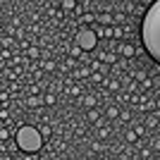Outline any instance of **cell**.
Masks as SVG:
<instances>
[{
  "mask_svg": "<svg viewBox=\"0 0 160 160\" xmlns=\"http://www.w3.org/2000/svg\"><path fill=\"white\" fill-rule=\"evenodd\" d=\"M139 29H141L139 36H141L143 50L148 53V58L155 65H160V0H155V2L148 5Z\"/></svg>",
  "mask_w": 160,
  "mask_h": 160,
  "instance_id": "obj_1",
  "label": "cell"
},
{
  "mask_svg": "<svg viewBox=\"0 0 160 160\" xmlns=\"http://www.w3.org/2000/svg\"><path fill=\"white\" fill-rule=\"evenodd\" d=\"M14 141H17V146H19L22 153H29V155H36L41 148H43V134L36 127H29V124L17 129Z\"/></svg>",
  "mask_w": 160,
  "mask_h": 160,
  "instance_id": "obj_2",
  "label": "cell"
},
{
  "mask_svg": "<svg viewBox=\"0 0 160 160\" xmlns=\"http://www.w3.org/2000/svg\"><path fill=\"white\" fill-rule=\"evenodd\" d=\"M74 46H79L84 53H91V50L98 48V36H96L93 29L81 27L79 31H77V36H74Z\"/></svg>",
  "mask_w": 160,
  "mask_h": 160,
  "instance_id": "obj_3",
  "label": "cell"
},
{
  "mask_svg": "<svg viewBox=\"0 0 160 160\" xmlns=\"http://www.w3.org/2000/svg\"><path fill=\"white\" fill-rule=\"evenodd\" d=\"M117 50L122 53V58H134V55H136V48H134L132 43H120Z\"/></svg>",
  "mask_w": 160,
  "mask_h": 160,
  "instance_id": "obj_4",
  "label": "cell"
},
{
  "mask_svg": "<svg viewBox=\"0 0 160 160\" xmlns=\"http://www.w3.org/2000/svg\"><path fill=\"white\" fill-rule=\"evenodd\" d=\"M93 31H96V36H98V38H112V31H115V29H112V27H100V24H98Z\"/></svg>",
  "mask_w": 160,
  "mask_h": 160,
  "instance_id": "obj_5",
  "label": "cell"
},
{
  "mask_svg": "<svg viewBox=\"0 0 160 160\" xmlns=\"http://www.w3.org/2000/svg\"><path fill=\"white\" fill-rule=\"evenodd\" d=\"M67 53H69V58H74V60H84V58H86V53H84L79 46H72Z\"/></svg>",
  "mask_w": 160,
  "mask_h": 160,
  "instance_id": "obj_6",
  "label": "cell"
},
{
  "mask_svg": "<svg viewBox=\"0 0 160 160\" xmlns=\"http://www.w3.org/2000/svg\"><path fill=\"white\" fill-rule=\"evenodd\" d=\"M27 105H29V108L46 105V98H41V96H29V98H27Z\"/></svg>",
  "mask_w": 160,
  "mask_h": 160,
  "instance_id": "obj_7",
  "label": "cell"
},
{
  "mask_svg": "<svg viewBox=\"0 0 160 160\" xmlns=\"http://www.w3.org/2000/svg\"><path fill=\"white\" fill-rule=\"evenodd\" d=\"M84 105H86V110H93V108L98 105V98H96L93 93H88V96H84Z\"/></svg>",
  "mask_w": 160,
  "mask_h": 160,
  "instance_id": "obj_8",
  "label": "cell"
},
{
  "mask_svg": "<svg viewBox=\"0 0 160 160\" xmlns=\"http://www.w3.org/2000/svg\"><path fill=\"white\" fill-rule=\"evenodd\" d=\"M98 22H100V27H110L115 19H112V14H110V12H103V14L98 17Z\"/></svg>",
  "mask_w": 160,
  "mask_h": 160,
  "instance_id": "obj_9",
  "label": "cell"
},
{
  "mask_svg": "<svg viewBox=\"0 0 160 160\" xmlns=\"http://www.w3.org/2000/svg\"><path fill=\"white\" fill-rule=\"evenodd\" d=\"M105 115L110 117V120H115V117H120V115H122V110H120V108H115V105H108Z\"/></svg>",
  "mask_w": 160,
  "mask_h": 160,
  "instance_id": "obj_10",
  "label": "cell"
},
{
  "mask_svg": "<svg viewBox=\"0 0 160 160\" xmlns=\"http://www.w3.org/2000/svg\"><path fill=\"white\" fill-rule=\"evenodd\" d=\"M103 65H117V53H105V60H103Z\"/></svg>",
  "mask_w": 160,
  "mask_h": 160,
  "instance_id": "obj_11",
  "label": "cell"
},
{
  "mask_svg": "<svg viewBox=\"0 0 160 160\" xmlns=\"http://www.w3.org/2000/svg\"><path fill=\"white\" fill-rule=\"evenodd\" d=\"M72 67H77V60H74V58H69V55H67V60H65V65H62V72H69V69H72Z\"/></svg>",
  "mask_w": 160,
  "mask_h": 160,
  "instance_id": "obj_12",
  "label": "cell"
},
{
  "mask_svg": "<svg viewBox=\"0 0 160 160\" xmlns=\"http://www.w3.org/2000/svg\"><path fill=\"white\" fill-rule=\"evenodd\" d=\"M115 29V31H112V38L115 41H122V38H124V31H127V29H122V27H112Z\"/></svg>",
  "mask_w": 160,
  "mask_h": 160,
  "instance_id": "obj_13",
  "label": "cell"
},
{
  "mask_svg": "<svg viewBox=\"0 0 160 160\" xmlns=\"http://www.w3.org/2000/svg\"><path fill=\"white\" fill-rule=\"evenodd\" d=\"M132 74H134V79H136V81H141V84H143V81L148 79V77H146V69H136V72H132Z\"/></svg>",
  "mask_w": 160,
  "mask_h": 160,
  "instance_id": "obj_14",
  "label": "cell"
},
{
  "mask_svg": "<svg viewBox=\"0 0 160 160\" xmlns=\"http://www.w3.org/2000/svg\"><path fill=\"white\" fill-rule=\"evenodd\" d=\"M127 141L129 143H139V134L134 132V129H127Z\"/></svg>",
  "mask_w": 160,
  "mask_h": 160,
  "instance_id": "obj_15",
  "label": "cell"
},
{
  "mask_svg": "<svg viewBox=\"0 0 160 160\" xmlns=\"http://www.w3.org/2000/svg\"><path fill=\"white\" fill-rule=\"evenodd\" d=\"M77 0H65V2H62V10H67V12H69V10H77Z\"/></svg>",
  "mask_w": 160,
  "mask_h": 160,
  "instance_id": "obj_16",
  "label": "cell"
},
{
  "mask_svg": "<svg viewBox=\"0 0 160 160\" xmlns=\"http://www.w3.org/2000/svg\"><path fill=\"white\" fill-rule=\"evenodd\" d=\"M158 122H160V112H158V115H151L146 124H148V127H158Z\"/></svg>",
  "mask_w": 160,
  "mask_h": 160,
  "instance_id": "obj_17",
  "label": "cell"
},
{
  "mask_svg": "<svg viewBox=\"0 0 160 160\" xmlns=\"http://www.w3.org/2000/svg\"><path fill=\"white\" fill-rule=\"evenodd\" d=\"M81 22H84V27H86V24H93V22H96V14H93V12H86Z\"/></svg>",
  "mask_w": 160,
  "mask_h": 160,
  "instance_id": "obj_18",
  "label": "cell"
},
{
  "mask_svg": "<svg viewBox=\"0 0 160 160\" xmlns=\"http://www.w3.org/2000/svg\"><path fill=\"white\" fill-rule=\"evenodd\" d=\"M7 139H10V127H2V129H0V141L7 143Z\"/></svg>",
  "mask_w": 160,
  "mask_h": 160,
  "instance_id": "obj_19",
  "label": "cell"
},
{
  "mask_svg": "<svg viewBox=\"0 0 160 160\" xmlns=\"http://www.w3.org/2000/svg\"><path fill=\"white\" fill-rule=\"evenodd\" d=\"M112 19H115V27H120L122 22H124V12H115V14H112Z\"/></svg>",
  "mask_w": 160,
  "mask_h": 160,
  "instance_id": "obj_20",
  "label": "cell"
},
{
  "mask_svg": "<svg viewBox=\"0 0 160 160\" xmlns=\"http://www.w3.org/2000/svg\"><path fill=\"white\" fill-rule=\"evenodd\" d=\"M41 134H43V139H46V136H50V132H53V129L48 127V122H43V124H41V129H38Z\"/></svg>",
  "mask_w": 160,
  "mask_h": 160,
  "instance_id": "obj_21",
  "label": "cell"
},
{
  "mask_svg": "<svg viewBox=\"0 0 160 160\" xmlns=\"http://www.w3.org/2000/svg\"><path fill=\"white\" fill-rule=\"evenodd\" d=\"M98 120H100L98 110H88V122H98Z\"/></svg>",
  "mask_w": 160,
  "mask_h": 160,
  "instance_id": "obj_22",
  "label": "cell"
},
{
  "mask_svg": "<svg viewBox=\"0 0 160 160\" xmlns=\"http://www.w3.org/2000/svg\"><path fill=\"white\" fill-rule=\"evenodd\" d=\"M0 120H2V124H5V122H10V110H7V108H2V110H0Z\"/></svg>",
  "mask_w": 160,
  "mask_h": 160,
  "instance_id": "obj_23",
  "label": "cell"
},
{
  "mask_svg": "<svg viewBox=\"0 0 160 160\" xmlns=\"http://www.w3.org/2000/svg\"><path fill=\"white\" fill-rule=\"evenodd\" d=\"M43 98H46V105H55V100H58V98H55V93H46Z\"/></svg>",
  "mask_w": 160,
  "mask_h": 160,
  "instance_id": "obj_24",
  "label": "cell"
},
{
  "mask_svg": "<svg viewBox=\"0 0 160 160\" xmlns=\"http://www.w3.org/2000/svg\"><path fill=\"white\" fill-rule=\"evenodd\" d=\"M91 79H93L96 84H103V74H100V72H93V74H91Z\"/></svg>",
  "mask_w": 160,
  "mask_h": 160,
  "instance_id": "obj_25",
  "label": "cell"
},
{
  "mask_svg": "<svg viewBox=\"0 0 160 160\" xmlns=\"http://www.w3.org/2000/svg\"><path fill=\"white\" fill-rule=\"evenodd\" d=\"M134 132L139 134V136H143V134H146V127H143V124H136V127H134Z\"/></svg>",
  "mask_w": 160,
  "mask_h": 160,
  "instance_id": "obj_26",
  "label": "cell"
},
{
  "mask_svg": "<svg viewBox=\"0 0 160 160\" xmlns=\"http://www.w3.org/2000/svg\"><path fill=\"white\" fill-rule=\"evenodd\" d=\"M5 148H7V151H10V153H12V151H17V148H19V146H17V141H12V143H5Z\"/></svg>",
  "mask_w": 160,
  "mask_h": 160,
  "instance_id": "obj_27",
  "label": "cell"
},
{
  "mask_svg": "<svg viewBox=\"0 0 160 160\" xmlns=\"http://www.w3.org/2000/svg\"><path fill=\"white\" fill-rule=\"evenodd\" d=\"M108 134H110V127H100L98 129V136H108Z\"/></svg>",
  "mask_w": 160,
  "mask_h": 160,
  "instance_id": "obj_28",
  "label": "cell"
},
{
  "mask_svg": "<svg viewBox=\"0 0 160 160\" xmlns=\"http://www.w3.org/2000/svg\"><path fill=\"white\" fill-rule=\"evenodd\" d=\"M29 50V58H38V48H27Z\"/></svg>",
  "mask_w": 160,
  "mask_h": 160,
  "instance_id": "obj_29",
  "label": "cell"
},
{
  "mask_svg": "<svg viewBox=\"0 0 160 160\" xmlns=\"http://www.w3.org/2000/svg\"><path fill=\"white\" fill-rule=\"evenodd\" d=\"M43 67H46L48 72H53V69H55V62H53V60H48V62H46V65H43Z\"/></svg>",
  "mask_w": 160,
  "mask_h": 160,
  "instance_id": "obj_30",
  "label": "cell"
},
{
  "mask_svg": "<svg viewBox=\"0 0 160 160\" xmlns=\"http://www.w3.org/2000/svg\"><path fill=\"white\" fill-rule=\"evenodd\" d=\"M103 148H105V146H103V143H100V141H96V143H93V151H96V153H100V151H103Z\"/></svg>",
  "mask_w": 160,
  "mask_h": 160,
  "instance_id": "obj_31",
  "label": "cell"
},
{
  "mask_svg": "<svg viewBox=\"0 0 160 160\" xmlns=\"http://www.w3.org/2000/svg\"><path fill=\"white\" fill-rule=\"evenodd\" d=\"M120 117H122V120H132V112H129V110H122Z\"/></svg>",
  "mask_w": 160,
  "mask_h": 160,
  "instance_id": "obj_32",
  "label": "cell"
},
{
  "mask_svg": "<svg viewBox=\"0 0 160 160\" xmlns=\"http://www.w3.org/2000/svg\"><path fill=\"white\" fill-rule=\"evenodd\" d=\"M0 100H2V105H7V91L2 88V93H0Z\"/></svg>",
  "mask_w": 160,
  "mask_h": 160,
  "instance_id": "obj_33",
  "label": "cell"
},
{
  "mask_svg": "<svg viewBox=\"0 0 160 160\" xmlns=\"http://www.w3.org/2000/svg\"><path fill=\"white\" fill-rule=\"evenodd\" d=\"M151 86H153V81H151V79H146L143 84H141V88H151Z\"/></svg>",
  "mask_w": 160,
  "mask_h": 160,
  "instance_id": "obj_34",
  "label": "cell"
},
{
  "mask_svg": "<svg viewBox=\"0 0 160 160\" xmlns=\"http://www.w3.org/2000/svg\"><path fill=\"white\" fill-rule=\"evenodd\" d=\"M22 160H36V158H33V155H29V153H24V158H22Z\"/></svg>",
  "mask_w": 160,
  "mask_h": 160,
  "instance_id": "obj_35",
  "label": "cell"
}]
</instances>
